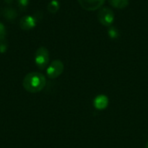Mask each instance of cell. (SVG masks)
I'll return each instance as SVG.
<instances>
[{"instance_id": "cell-1", "label": "cell", "mask_w": 148, "mask_h": 148, "mask_svg": "<svg viewBox=\"0 0 148 148\" xmlns=\"http://www.w3.org/2000/svg\"><path fill=\"white\" fill-rule=\"evenodd\" d=\"M46 77L39 72H30L27 74L23 81V88L29 93H38L46 86Z\"/></svg>"}, {"instance_id": "cell-2", "label": "cell", "mask_w": 148, "mask_h": 148, "mask_svg": "<svg viewBox=\"0 0 148 148\" xmlns=\"http://www.w3.org/2000/svg\"><path fill=\"white\" fill-rule=\"evenodd\" d=\"M35 63L37 68L43 69H45L49 62V53L45 47H40L36 49L34 56Z\"/></svg>"}, {"instance_id": "cell-3", "label": "cell", "mask_w": 148, "mask_h": 148, "mask_svg": "<svg viewBox=\"0 0 148 148\" xmlns=\"http://www.w3.org/2000/svg\"><path fill=\"white\" fill-rule=\"evenodd\" d=\"M100 23L105 27H110L113 25L114 21V14L109 8H101L97 15Z\"/></svg>"}, {"instance_id": "cell-4", "label": "cell", "mask_w": 148, "mask_h": 148, "mask_svg": "<svg viewBox=\"0 0 148 148\" xmlns=\"http://www.w3.org/2000/svg\"><path fill=\"white\" fill-rule=\"evenodd\" d=\"M64 70V64L60 60H54L47 68V75L50 79L59 77Z\"/></svg>"}, {"instance_id": "cell-5", "label": "cell", "mask_w": 148, "mask_h": 148, "mask_svg": "<svg viewBox=\"0 0 148 148\" xmlns=\"http://www.w3.org/2000/svg\"><path fill=\"white\" fill-rule=\"evenodd\" d=\"M106 0H78L79 4L88 11H94L102 7Z\"/></svg>"}, {"instance_id": "cell-6", "label": "cell", "mask_w": 148, "mask_h": 148, "mask_svg": "<svg viewBox=\"0 0 148 148\" xmlns=\"http://www.w3.org/2000/svg\"><path fill=\"white\" fill-rule=\"evenodd\" d=\"M37 23V19L34 16H24L21 18L19 22V26L23 30H29L36 27Z\"/></svg>"}, {"instance_id": "cell-7", "label": "cell", "mask_w": 148, "mask_h": 148, "mask_svg": "<svg viewBox=\"0 0 148 148\" xmlns=\"http://www.w3.org/2000/svg\"><path fill=\"white\" fill-rule=\"evenodd\" d=\"M108 105V98L106 95H101L95 98L94 100V107L98 110L105 109Z\"/></svg>"}, {"instance_id": "cell-8", "label": "cell", "mask_w": 148, "mask_h": 148, "mask_svg": "<svg viewBox=\"0 0 148 148\" xmlns=\"http://www.w3.org/2000/svg\"><path fill=\"white\" fill-rule=\"evenodd\" d=\"M2 15L7 21H14L17 16V12L11 7H6L3 10Z\"/></svg>"}, {"instance_id": "cell-9", "label": "cell", "mask_w": 148, "mask_h": 148, "mask_svg": "<svg viewBox=\"0 0 148 148\" xmlns=\"http://www.w3.org/2000/svg\"><path fill=\"white\" fill-rule=\"evenodd\" d=\"M109 3L115 9L122 10L128 6L129 0H108Z\"/></svg>"}, {"instance_id": "cell-10", "label": "cell", "mask_w": 148, "mask_h": 148, "mask_svg": "<svg viewBox=\"0 0 148 148\" xmlns=\"http://www.w3.org/2000/svg\"><path fill=\"white\" fill-rule=\"evenodd\" d=\"M59 9H60V3L57 0H51L47 6L48 11L51 14L56 13L59 10Z\"/></svg>"}, {"instance_id": "cell-11", "label": "cell", "mask_w": 148, "mask_h": 148, "mask_svg": "<svg viewBox=\"0 0 148 148\" xmlns=\"http://www.w3.org/2000/svg\"><path fill=\"white\" fill-rule=\"evenodd\" d=\"M108 35L111 39L115 40V39H118L120 37L121 33H120V30L118 29L117 27L112 25V26L108 28Z\"/></svg>"}, {"instance_id": "cell-12", "label": "cell", "mask_w": 148, "mask_h": 148, "mask_svg": "<svg viewBox=\"0 0 148 148\" xmlns=\"http://www.w3.org/2000/svg\"><path fill=\"white\" fill-rule=\"evenodd\" d=\"M8 49V43L7 42L3 39V40H0V53L3 54L7 51Z\"/></svg>"}, {"instance_id": "cell-13", "label": "cell", "mask_w": 148, "mask_h": 148, "mask_svg": "<svg viewBox=\"0 0 148 148\" xmlns=\"http://www.w3.org/2000/svg\"><path fill=\"white\" fill-rule=\"evenodd\" d=\"M5 36H6V29L3 23L0 22V40H3Z\"/></svg>"}, {"instance_id": "cell-14", "label": "cell", "mask_w": 148, "mask_h": 148, "mask_svg": "<svg viewBox=\"0 0 148 148\" xmlns=\"http://www.w3.org/2000/svg\"><path fill=\"white\" fill-rule=\"evenodd\" d=\"M17 3L21 8H26L29 5V0H17Z\"/></svg>"}, {"instance_id": "cell-15", "label": "cell", "mask_w": 148, "mask_h": 148, "mask_svg": "<svg viewBox=\"0 0 148 148\" xmlns=\"http://www.w3.org/2000/svg\"><path fill=\"white\" fill-rule=\"evenodd\" d=\"M12 1H13V0H5V2H6L7 3H9V4H10V3H12Z\"/></svg>"}, {"instance_id": "cell-16", "label": "cell", "mask_w": 148, "mask_h": 148, "mask_svg": "<svg viewBox=\"0 0 148 148\" xmlns=\"http://www.w3.org/2000/svg\"><path fill=\"white\" fill-rule=\"evenodd\" d=\"M147 148H148V142L147 143Z\"/></svg>"}]
</instances>
